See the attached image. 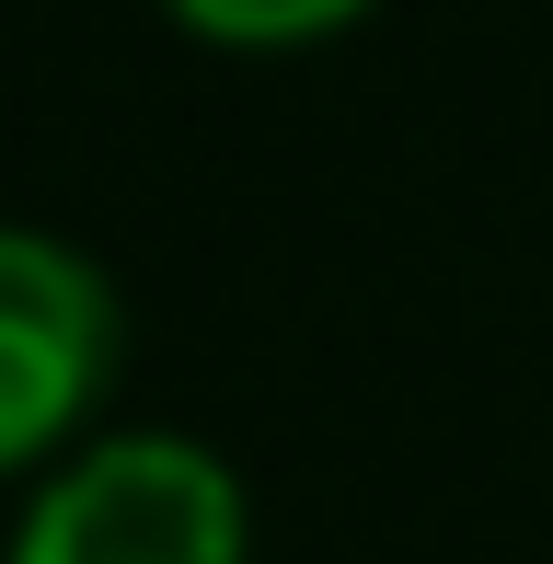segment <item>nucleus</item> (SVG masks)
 I'll return each mask as SVG.
<instances>
[{"instance_id": "1", "label": "nucleus", "mask_w": 553, "mask_h": 564, "mask_svg": "<svg viewBox=\"0 0 553 564\" xmlns=\"http://www.w3.org/2000/svg\"><path fill=\"white\" fill-rule=\"evenodd\" d=\"M0 564H254V484L196 426H105L23 484Z\"/></svg>"}, {"instance_id": "2", "label": "nucleus", "mask_w": 553, "mask_h": 564, "mask_svg": "<svg viewBox=\"0 0 553 564\" xmlns=\"http://www.w3.org/2000/svg\"><path fill=\"white\" fill-rule=\"evenodd\" d=\"M128 380V300L69 230L0 219V484L58 473L105 438V403Z\"/></svg>"}, {"instance_id": "3", "label": "nucleus", "mask_w": 553, "mask_h": 564, "mask_svg": "<svg viewBox=\"0 0 553 564\" xmlns=\"http://www.w3.org/2000/svg\"><path fill=\"white\" fill-rule=\"evenodd\" d=\"M381 0H162V23L208 58H312V46L358 35Z\"/></svg>"}]
</instances>
